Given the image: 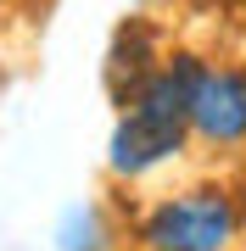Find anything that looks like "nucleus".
<instances>
[{"label": "nucleus", "instance_id": "nucleus-2", "mask_svg": "<svg viewBox=\"0 0 246 251\" xmlns=\"http://www.w3.org/2000/svg\"><path fill=\"white\" fill-rule=\"evenodd\" d=\"M191 128L207 134L213 145H235L246 140V73L219 67L196 73V90H191Z\"/></svg>", "mask_w": 246, "mask_h": 251}, {"label": "nucleus", "instance_id": "nucleus-1", "mask_svg": "<svg viewBox=\"0 0 246 251\" xmlns=\"http://www.w3.org/2000/svg\"><path fill=\"white\" fill-rule=\"evenodd\" d=\"M235 240V201L224 190H185L151 206L146 246L151 251H229Z\"/></svg>", "mask_w": 246, "mask_h": 251}, {"label": "nucleus", "instance_id": "nucleus-3", "mask_svg": "<svg viewBox=\"0 0 246 251\" xmlns=\"http://www.w3.org/2000/svg\"><path fill=\"white\" fill-rule=\"evenodd\" d=\"M179 145H185V134L157 128V123H146V117L129 112L123 123H118V134H112V173H146L163 156H173Z\"/></svg>", "mask_w": 246, "mask_h": 251}]
</instances>
